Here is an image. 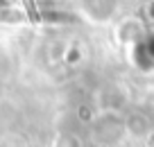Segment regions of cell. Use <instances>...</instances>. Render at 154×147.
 <instances>
[{"mask_svg": "<svg viewBox=\"0 0 154 147\" xmlns=\"http://www.w3.org/2000/svg\"><path fill=\"white\" fill-rule=\"evenodd\" d=\"M91 140L102 147H111L125 138V120L122 113H109V111H97L95 118L88 122Z\"/></svg>", "mask_w": 154, "mask_h": 147, "instance_id": "1", "label": "cell"}, {"mask_svg": "<svg viewBox=\"0 0 154 147\" xmlns=\"http://www.w3.org/2000/svg\"><path fill=\"white\" fill-rule=\"evenodd\" d=\"M129 109V95L122 86L109 84L97 90L95 95V111H109V113H125Z\"/></svg>", "mask_w": 154, "mask_h": 147, "instance_id": "2", "label": "cell"}, {"mask_svg": "<svg viewBox=\"0 0 154 147\" xmlns=\"http://www.w3.org/2000/svg\"><path fill=\"white\" fill-rule=\"evenodd\" d=\"M122 120H125V136L136 140H147L149 133L154 131V115L143 109H127L122 113Z\"/></svg>", "mask_w": 154, "mask_h": 147, "instance_id": "3", "label": "cell"}, {"mask_svg": "<svg viewBox=\"0 0 154 147\" xmlns=\"http://www.w3.org/2000/svg\"><path fill=\"white\" fill-rule=\"evenodd\" d=\"M79 9L91 23L106 25L118 14V0H79Z\"/></svg>", "mask_w": 154, "mask_h": 147, "instance_id": "4", "label": "cell"}, {"mask_svg": "<svg viewBox=\"0 0 154 147\" xmlns=\"http://www.w3.org/2000/svg\"><path fill=\"white\" fill-rule=\"evenodd\" d=\"M147 36V27L140 18H122L116 23V38L120 45L134 47Z\"/></svg>", "mask_w": 154, "mask_h": 147, "instance_id": "5", "label": "cell"}, {"mask_svg": "<svg viewBox=\"0 0 154 147\" xmlns=\"http://www.w3.org/2000/svg\"><path fill=\"white\" fill-rule=\"evenodd\" d=\"M84 59H86V50H84L82 43H79V41H66L61 61L68 63V66H79Z\"/></svg>", "mask_w": 154, "mask_h": 147, "instance_id": "6", "label": "cell"}, {"mask_svg": "<svg viewBox=\"0 0 154 147\" xmlns=\"http://www.w3.org/2000/svg\"><path fill=\"white\" fill-rule=\"evenodd\" d=\"M52 147H84V142L77 131H59L54 136Z\"/></svg>", "mask_w": 154, "mask_h": 147, "instance_id": "7", "label": "cell"}, {"mask_svg": "<svg viewBox=\"0 0 154 147\" xmlns=\"http://www.w3.org/2000/svg\"><path fill=\"white\" fill-rule=\"evenodd\" d=\"M140 45H143L145 50H147V54H149V61L154 63V34H152V36H145L143 41H140Z\"/></svg>", "mask_w": 154, "mask_h": 147, "instance_id": "8", "label": "cell"}, {"mask_svg": "<svg viewBox=\"0 0 154 147\" xmlns=\"http://www.w3.org/2000/svg\"><path fill=\"white\" fill-rule=\"evenodd\" d=\"M145 14H147V20L154 25V0H149V2H147V9H145Z\"/></svg>", "mask_w": 154, "mask_h": 147, "instance_id": "9", "label": "cell"}, {"mask_svg": "<svg viewBox=\"0 0 154 147\" xmlns=\"http://www.w3.org/2000/svg\"><path fill=\"white\" fill-rule=\"evenodd\" d=\"M152 115H154V100H152Z\"/></svg>", "mask_w": 154, "mask_h": 147, "instance_id": "10", "label": "cell"}]
</instances>
